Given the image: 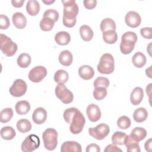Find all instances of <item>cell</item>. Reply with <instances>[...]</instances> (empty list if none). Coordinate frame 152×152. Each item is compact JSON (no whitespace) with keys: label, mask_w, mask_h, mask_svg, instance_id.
<instances>
[{"label":"cell","mask_w":152,"mask_h":152,"mask_svg":"<svg viewBox=\"0 0 152 152\" xmlns=\"http://www.w3.org/2000/svg\"><path fill=\"white\" fill-rule=\"evenodd\" d=\"M98 71L103 74H112L115 69V61L113 56L109 53H106L101 56L97 65Z\"/></svg>","instance_id":"obj_2"},{"label":"cell","mask_w":152,"mask_h":152,"mask_svg":"<svg viewBox=\"0 0 152 152\" xmlns=\"http://www.w3.org/2000/svg\"><path fill=\"white\" fill-rule=\"evenodd\" d=\"M64 5L63 18L67 19H76L79 11V8L75 0H62Z\"/></svg>","instance_id":"obj_5"},{"label":"cell","mask_w":152,"mask_h":152,"mask_svg":"<svg viewBox=\"0 0 152 152\" xmlns=\"http://www.w3.org/2000/svg\"><path fill=\"white\" fill-rule=\"evenodd\" d=\"M100 30L102 32L108 30H115L116 24L114 20L110 18L103 19L100 23Z\"/></svg>","instance_id":"obj_32"},{"label":"cell","mask_w":152,"mask_h":152,"mask_svg":"<svg viewBox=\"0 0 152 152\" xmlns=\"http://www.w3.org/2000/svg\"><path fill=\"white\" fill-rule=\"evenodd\" d=\"M100 151L99 146L94 143H91L88 144L86 148L87 152H99Z\"/></svg>","instance_id":"obj_45"},{"label":"cell","mask_w":152,"mask_h":152,"mask_svg":"<svg viewBox=\"0 0 152 152\" xmlns=\"http://www.w3.org/2000/svg\"><path fill=\"white\" fill-rule=\"evenodd\" d=\"M10 25V22L8 17L5 15L1 14L0 15V28L7 29Z\"/></svg>","instance_id":"obj_42"},{"label":"cell","mask_w":152,"mask_h":152,"mask_svg":"<svg viewBox=\"0 0 152 152\" xmlns=\"http://www.w3.org/2000/svg\"><path fill=\"white\" fill-rule=\"evenodd\" d=\"M152 28L151 27H144L141 28L140 34L145 39H152Z\"/></svg>","instance_id":"obj_43"},{"label":"cell","mask_w":152,"mask_h":152,"mask_svg":"<svg viewBox=\"0 0 152 152\" xmlns=\"http://www.w3.org/2000/svg\"><path fill=\"white\" fill-rule=\"evenodd\" d=\"M137 41V36L133 31H126L124 33L121 37L120 44V50L124 54L130 53L134 49L135 45Z\"/></svg>","instance_id":"obj_1"},{"label":"cell","mask_w":152,"mask_h":152,"mask_svg":"<svg viewBox=\"0 0 152 152\" xmlns=\"http://www.w3.org/2000/svg\"><path fill=\"white\" fill-rule=\"evenodd\" d=\"M144 97V91L141 87H137L133 89L130 94V101L133 105L140 104Z\"/></svg>","instance_id":"obj_17"},{"label":"cell","mask_w":152,"mask_h":152,"mask_svg":"<svg viewBox=\"0 0 152 152\" xmlns=\"http://www.w3.org/2000/svg\"><path fill=\"white\" fill-rule=\"evenodd\" d=\"M84 7L87 10H92L97 5L96 0H84L83 1Z\"/></svg>","instance_id":"obj_44"},{"label":"cell","mask_w":152,"mask_h":152,"mask_svg":"<svg viewBox=\"0 0 152 152\" xmlns=\"http://www.w3.org/2000/svg\"><path fill=\"white\" fill-rule=\"evenodd\" d=\"M61 152H81L82 147L80 144L74 141H65L61 147Z\"/></svg>","instance_id":"obj_15"},{"label":"cell","mask_w":152,"mask_h":152,"mask_svg":"<svg viewBox=\"0 0 152 152\" xmlns=\"http://www.w3.org/2000/svg\"><path fill=\"white\" fill-rule=\"evenodd\" d=\"M103 39L107 44H114L118 40V34L115 30L103 32Z\"/></svg>","instance_id":"obj_31"},{"label":"cell","mask_w":152,"mask_h":152,"mask_svg":"<svg viewBox=\"0 0 152 152\" xmlns=\"http://www.w3.org/2000/svg\"><path fill=\"white\" fill-rule=\"evenodd\" d=\"M146 61L147 59L145 55L141 52H136L132 57V64L137 68L143 67L145 65Z\"/></svg>","instance_id":"obj_23"},{"label":"cell","mask_w":152,"mask_h":152,"mask_svg":"<svg viewBox=\"0 0 152 152\" xmlns=\"http://www.w3.org/2000/svg\"><path fill=\"white\" fill-rule=\"evenodd\" d=\"M56 96L64 104L72 102L74 96L72 93L68 90L64 84H58L55 90Z\"/></svg>","instance_id":"obj_7"},{"label":"cell","mask_w":152,"mask_h":152,"mask_svg":"<svg viewBox=\"0 0 152 152\" xmlns=\"http://www.w3.org/2000/svg\"><path fill=\"white\" fill-rule=\"evenodd\" d=\"M148 117V112L144 107H139L133 113V119L138 123L144 122Z\"/></svg>","instance_id":"obj_25"},{"label":"cell","mask_w":152,"mask_h":152,"mask_svg":"<svg viewBox=\"0 0 152 152\" xmlns=\"http://www.w3.org/2000/svg\"><path fill=\"white\" fill-rule=\"evenodd\" d=\"M55 21L48 17H43L40 21V27L44 31H50L55 24Z\"/></svg>","instance_id":"obj_33"},{"label":"cell","mask_w":152,"mask_h":152,"mask_svg":"<svg viewBox=\"0 0 152 152\" xmlns=\"http://www.w3.org/2000/svg\"><path fill=\"white\" fill-rule=\"evenodd\" d=\"M86 113L88 119L93 122L98 121L101 118V111L99 107L94 103L89 104L86 109Z\"/></svg>","instance_id":"obj_13"},{"label":"cell","mask_w":152,"mask_h":152,"mask_svg":"<svg viewBox=\"0 0 152 152\" xmlns=\"http://www.w3.org/2000/svg\"><path fill=\"white\" fill-rule=\"evenodd\" d=\"M151 66H150L149 68H147L145 69V74L146 75L150 78H151Z\"/></svg>","instance_id":"obj_49"},{"label":"cell","mask_w":152,"mask_h":152,"mask_svg":"<svg viewBox=\"0 0 152 152\" xmlns=\"http://www.w3.org/2000/svg\"><path fill=\"white\" fill-rule=\"evenodd\" d=\"M80 34L81 39L86 41L88 42L93 37L94 33L93 30L87 25H83L80 28Z\"/></svg>","instance_id":"obj_26"},{"label":"cell","mask_w":152,"mask_h":152,"mask_svg":"<svg viewBox=\"0 0 152 152\" xmlns=\"http://www.w3.org/2000/svg\"><path fill=\"white\" fill-rule=\"evenodd\" d=\"M42 2L44 3V4H45L46 5H50V4H53V3H54L55 2V1H42Z\"/></svg>","instance_id":"obj_51"},{"label":"cell","mask_w":152,"mask_h":152,"mask_svg":"<svg viewBox=\"0 0 152 152\" xmlns=\"http://www.w3.org/2000/svg\"><path fill=\"white\" fill-rule=\"evenodd\" d=\"M15 109L17 114L23 115L27 114L30 110V104L26 100H21L17 102L15 106Z\"/></svg>","instance_id":"obj_24"},{"label":"cell","mask_w":152,"mask_h":152,"mask_svg":"<svg viewBox=\"0 0 152 152\" xmlns=\"http://www.w3.org/2000/svg\"><path fill=\"white\" fill-rule=\"evenodd\" d=\"M86 119L83 113L78 110L74 115L69 126V131L73 134H78L83 129Z\"/></svg>","instance_id":"obj_6"},{"label":"cell","mask_w":152,"mask_h":152,"mask_svg":"<svg viewBox=\"0 0 152 152\" xmlns=\"http://www.w3.org/2000/svg\"><path fill=\"white\" fill-rule=\"evenodd\" d=\"M126 134L121 131L115 132L112 136V142L114 145H124Z\"/></svg>","instance_id":"obj_36"},{"label":"cell","mask_w":152,"mask_h":152,"mask_svg":"<svg viewBox=\"0 0 152 152\" xmlns=\"http://www.w3.org/2000/svg\"><path fill=\"white\" fill-rule=\"evenodd\" d=\"M109 80L107 78L103 77H99L94 80L93 83V86L94 87H103L107 88L109 87Z\"/></svg>","instance_id":"obj_40"},{"label":"cell","mask_w":152,"mask_h":152,"mask_svg":"<svg viewBox=\"0 0 152 152\" xmlns=\"http://www.w3.org/2000/svg\"><path fill=\"white\" fill-rule=\"evenodd\" d=\"M144 147L147 151L150 152L151 151V138L147 140L144 144Z\"/></svg>","instance_id":"obj_48"},{"label":"cell","mask_w":152,"mask_h":152,"mask_svg":"<svg viewBox=\"0 0 152 152\" xmlns=\"http://www.w3.org/2000/svg\"><path fill=\"white\" fill-rule=\"evenodd\" d=\"M104 152H110V151H115V152H117V151H121L122 152V150L121 149H120L119 148H118L117 146H116V145H114V144H109L107 145L105 149L104 150Z\"/></svg>","instance_id":"obj_46"},{"label":"cell","mask_w":152,"mask_h":152,"mask_svg":"<svg viewBox=\"0 0 152 152\" xmlns=\"http://www.w3.org/2000/svg\"><path fill=\"white\" fill-rule=\"evenodd\" d=\"M107 89L103 87H94L93 91V97L97 100H101L103 99L107 95Z\"/></svg>","instance_id":"obj_37"},{"label":"cell","mask_w":152,"mask_h":152,"mask_svg":"<svg viewBox=\"0 0 152 152\" xmlns=\"http://www.w3.org/2000/svg\"><path fill=\"white\" fill-rule=\"evenodd\" d=\"M151 85H152V84L150 83L146 87V93H147V94H148V96L150 95V92H151Z\"/></svg>","instance_id":"obj_50"},{"label":"cell","mask_w":152,"mask_h":152,"mask_svg":"<svg viewBox=\"0 0 152 152\" xmlns=\"http://www.w3.org/2000/svg\"><path fill=\"white\" fill-rule=\"evenodd\" d=\"M110 132L109 126L104 123L97 125L96 127L88 128L89 134L97 140H102L106 137Z\"/></svg>","instance_id":"obj_9"},{"label":"cell","mask_w":152,"mask_h":152,"mask_svg":"<svg viewBox=\"0 0 152 152\" xmlns=\"http://www.w3.org/2000/svg\"><path fill=\"white\" fill-rule=\"evenodd\" d=\"M46 119L47 112L43 107H37L33 112L32 119L36 124H42L46 121Z\"/></svg>","instance_id":"obj_16"},{"label":"cell","mask_w":152,"mask_h":152,"mask_svg":"<svg viewBox=\"0 0 152 152\" xmlns=\"http://www.w3.org/2000/svg\"><path fill=\"white\" fill-rule=\"evenodd\" d=\"M54 81L56 83L58 84H65L67 82L69 78L68 73L64 69L58 70L54 74Z\"/></svg>","instance_id":"obj_28"},{"label":"cell","mask_w":152,"mask_h":152,"mask_svg":"<svg viewBox=\"0 0 152 152\" xmlns=\"http://www.w3.org/2000/svg\"><path fill=\"white\" fill-rule=\"evenodd\" d=\"M27 12L31 16H36L40 11V4L36 0H29L26 4Z\"/></svg>","instance_id":"obj_22"},{"label":"cell","mask_w":152,"mask_h":152,"mask_svg":"<svg viewBox=\"0 0 152 152\" xmlns=\"http://www.w3.org/2000/svg\"><path fill=\"white\" fill-rule=\"evenodd\" d=\"M24 1V0H12L11 4L15 8H21L23 7Z\"/></svg>","instance_id":"obj_47"},{"label":"cell","mask_w":152,"mask_h":152,"mask_svg":"<svg viewBox=\"0 0 152 152\" xmlns=\"http://www.w3.org/2000/svg\"><path fill=\"white\" fill-rule=\"evenodd\" d=\"M27 86L26 83L22 79H17L9 89L11 96L16 97L23 96L27 91Z\"/></svg>","instance_id":"obj_10"},{"label":"cell","mask_w":152,"mask_h":152,"mask_svg":"<svg viewBox=\"0 0 152 152\" xmlns=\"http://www.w3.org/2000/svg\"><path fill=\"white\" fill-rule=\"evenodd\" d=\"M16 126L18 131L21 133L29 132L32 127L31 122L27 119H21L18 120L17 122Z\"/></svg>","instance_id":"obj_30"},{"label":"cell","mask_w":152,"mask_h":152,"mask_svg":"<svg viewBox=\"0 0 152 152\" xmlns=\"http://www.w3.org/2000/svg\"><path fill=\"white\" fill-rule=\"evenodd\" d=\"M125 23L131 28L138 27L141 23V18L140 14L134 11H129L125 17Z\"/></svg>","instance_id":"obj_12"},{"label":"cell","mask_w":152,"mask_h":152,"mask_svg":"<svg viewBox=\"0 0 152 152\" xmlns=\"http://www.w3.org/2000/svg\"><path fill=\"white\" fill-rule=\"evenodd\" d=\"M48 71L43 66H36L33 68L28 73L29 80L33 83L40 82L47 75Z\"/></svg>","instance_id":"obj_11"},{"label":"cell","mask_w":152,"mask_h":152,"mask_svg":"<svg viewBox=\"0 0 152 152\" xmlns=\"http://www.w3.org/2000/svg\"><path fill=\"white\" fill-rule=\"evenodd\" d=\"M131 134L140 142L146 137L147 131L142 127H135L131 131Z\"/></svg>","instance_id":"obj_35"},{"label":"cell","mask_w":152,"mask_h":152,"mask_svg":"<svg viewBox=\"0 0 152 152\" xmlns=\"http://www.w3.org/2000/svg\"><path fill=\"white\" fill-rule=\"evenodd\" d=\"M78 109L76 107H69L64 110L63 113L64 119L68 124H70L74 115Z\"/></svg>","instance_id":"obj_39"},{"label":"cell","mask_w":152,"mask_h":152,"mask_svg":"<svg viewBox=\"0 0 152 152\" xmlns=\"http://www.w3.org/2000/svg\"><path fill=\"white\" fill-rule=\"evenodd\" d=\"M78 74L82 79L88 80L94 77V71L93 68L90 65H84L79 68Z\"/></svg>","instance_id":"obj_19"},{"label":"cell","mask_w":152,"mask_h":152,"mask_svg":"<svg viewBox=\"0 0 152 152\" xmlns=\"http://www.w3.org/2000/svg\"><path fill=\"white\" fill-rule=\"evenodd\" d=\"M0 49L2 52L7 56H13L18 49L17 45L11 38L4 34H0Z\"/></svg>","instance_id":"obj_4"},{"label":"cell","mask_w":152,"mask_h":152,"mask_svg":"<svg viewBox=\"0 0 152 152\" xmlns=\"http://www.w3.org/2000/svg\"><path fill=\"white\" fill-rule=\"evenodd\" d=\"M127 148L128 152H140L139 141L131 134L126 135L124 144Z\"/></svg>","instance_id":"obj_14"},{"label":"cell","mask_w":152,"mask_h":152,"mask_svg":"<svg viewBox=\"0 0 152 152\" xmlns=\"http://www.w3.org/2000/svg\"><path fill=\"white\" fill-rule=\"evenodd\" d=\"M59 13L54 9H49L45 11L43 14V17H48L53 20L55 22H56L59 19Z\"/></svg>","instance_id":"obj_41"},{"label":"cell","mask_w":152,"mask_h":152,"mask_svg":"<svg viewBox=\"0 0 152 152\" xmlns=\"http://www.w3.org/2000/svg\"><path fill=\"white\" fill-rule=\"evenodd\" d=\"M31 58L29 54L27 53H21L17 58V62L18 65L22 68H27L31 64Z\"/></svg>","instance_id":"obj_29"},{"label":"cell","mask_w":152,"mask_h":152,"mask_svg":"<svg viewBox=\"0 0 152 152\" xmlns=\"http://www.w3.org/2000/svg\"><path fill=\"white\" fill-rule=\"evenodd\" d=\"M14 26L18 29L24 28L27 25V19L25 15L20 12H15L12 17Z\"/></svg>","instance_id":"obj_18"},{"label":"cell","mask_w":152,"mask_h":152,"mask_svg":"<svg viewBox=\"0 0 152 152\" xmlns=\"http://www.w3.org/2000/svg\"><path fill=\"white\" fill-rule=\"evenodd\" d=\"M40 144L39 137L35 134L28 135L21 144V150L24 152H31L38 148Z\"/></svg>","instance_id":"obj_8"},{"label":"cell","mask_w":152,"mask_h":152,"mask_svg":"<svg viewBox=\"0 0 152 152\" xmlns=\"http://www.w3.org/2000/svg\"><path fill=\"white\" fill-rule=\"evenodd\" d=\"M55 40L59 45L65 46L69 43L71 40V36L66 31H59L55 34Z\"/></svg>","instance_id":"obj_21"},{"label":"cell","mask_w":152,"mask_h":152,"mask_svg":"<svg viewBox=\"0 0 152 152\" xmlns=\"http://www.w3.org/2000/svg\"><path fill=\"white\" fill-rule=\"evenodd\" d=\"M44 147L49 151L53 150L58 145V132L54 128L46 129L42 134Z\"/></svg>","instance_id":"obj_3"},{"label":"cell","mask_w":152,"mask_h":152,"mask_svg":"<svg viewBox=\"0 0 152 152\" xmlns=\"http://www.w3.org/2000/svg\"><path fill=\"white\" fill-rule=\"evenodd\" d=\"M131 124V120L129 118L126 116H122L119 118L117 121L118 126L122 129H126L129 128Z\"/></svg>","instance_id":"obj_38"},{"label":"cell","mask_w":152,"mask_h":152,"mask_svg":"<svg viewBox=\"0 0 152 152\" xmlns=\"http://www.w3.org/2000/svg\"><path fill=\"white\" fill-rule=\"evenodd\" d=\"M58 60L62 65L68 66L71 65L72 62L73 56L70 51L68 50H64L59 53Z\"/></svg>","instance_id":"obj_20"},{"label":"cell","mask_w":152,"mask_h":152,"mask_svg":"<svg viewBox=\"0 0 152 152\" xmlns=\"http://www.w3.org/2000/svg\"><path fill=\"white\" fill-rule=\"evenodd\" d=\"M1 138L5 140H12L16 135L15 131L14 129L10 126H5L1 129Z\"/></svg>","instance_id":"obj_27"},{"label":"cell","mask_w":152,"mask_h":152,"mask_svg":"<svg viewBox=\"0 0 152 152\" xmlns=\"http://www.w3.org/2000/svg\"><path fill=\"white\" fill-rule=\"evenodd\" d=\"M13 116V110L11 107H7L2 109L0 112V121L2 123L9 122Z\"/></svg>","instance_id":"obj_34"}]
</instances>
